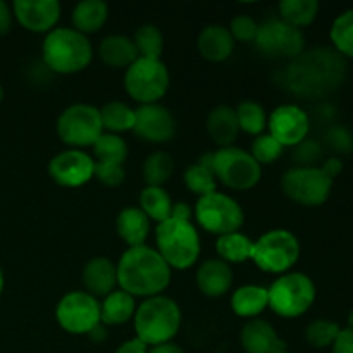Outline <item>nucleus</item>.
<instances>
[{
	"instance_id": "4d7b16f0",
	"label": "nucleus",
	"mask_w": 353,
	"mask_h": 353,
	"mask_svg": "<svg viewBox=\"0 0 353 353\" xmlns=\"http://www.w3.org/2000/svg\"><path fill=\"white\" fill-rule=\"evenodd\" d=\"M278 353H292V352H288V348H286V350H281V352H278Z\"/></svg>"
},
{
	"instance_id": "c756f323",
	"label": "nucleus",
	"mask_w": 353,
	"mask_h": 353,
	"mask_svg": "<svg viewBox=\"0 0 353 353\" xmlns=\"http://www.w3.org/2000/svg\"><path fill=\"white\" fill-rule=\"evenodd\" d=\"M216 254L217 259L230 265L243 264V262L252 261L254 240L241 231L223 234V236L216 238Z\"/></svg>"
},
{
	"instance_id": "864d4df0",
	"label": "nucleus",
	"mask_w": 353,
	"mask_h": 353,
	"mask_svg": "<svg viewBox=\"0 0 353 353\" xmlns=\"http://www.w3.org/2000/svg\"><path fill=\"white\" fill-rule=\"evenodd\" d=\"M3 288H6V276H3L2 268H0V296H2Z\"/></svg>"
},
{
	"instance_id": "5fc2aeb1",
	"label": "nucleus",
	"mask_w": 353,
	"mask_h": 353,
	"mask_svg": "<svg viewBox=\"0 0 353 353\" xmlns=\"http://www.w3.org/2000/svg\"><path fill=\"white\" fill-rule=\"evenodd\" d=\"M348 327L353 331V309L350 310V314H348Z\"/></svg>"
},
{
	"instance_id": "7ed1b4c3",
	"label": "nucleus",
	"mask_w": 353,
	"mask_h": 353,
	"mask_svg": "<svg viewBox=\"0 0 353 353\" xmlns=\"http://www.w3.org/2000/svg\"><path fill=\"white\" fill-rule=\"evenodd\" d=\"M93 61V45L88 37L71 26H57L41 41V64L52 74H78Z\"/></svg>"
},
{
	"instance_id": "8fccbe9b",
	"label": "nucleus",
	"mask_w": 353,
	"mask_h": 353,
	"mask_svg": "<svg viewBox=\"0 0 353 353\" xmlns=\"http://www.w3.org/2000/svg\"><path fill=\"white\" fill-rule=\"evenodd\" d=\"M171 217H174V219H181V221H192L193 207H190L186 202H174Z\"/></svg>"
},
{
	"instance_id": "09e8293b",
	"label": "nucleus",
	"mask_w": 353,
	"mask_h": 353,
	"mask_svg": "<svg viewBox=\"0 0 353 353\" xmlns=\"http://www.w3.org/2000/svg\"><path fill=\"white\" fill-rule=\"evenodd\" d=\"M114 353H148V347L143 343V341H140L137 336H134L131 338V340L124 341L123 345H119Z\"/></svg>"
},
{
	"instance_id": "6e6552de",
	"label": "nucleus",
	"mask_w": 353,
	"mask_h": 353,
	"mask_svg": "<svg viewBox=\"0 0 353 353\" xmlns=\"http://www.w3.org/2000/svg\"><path fill=\"white\" fill-rule=\"evenodd\" d=\"M123 85L130 99L138 105L159 103L168 93L171 74L162 59L138 57L124 69Z\"/></svg>"
},
{
	"instance_id": "5701e85b",
	"label": "nucleus",
	"mask_w": 353,
	"mask_h": 353,
	"mask_svg": "<svg viewBox=\"0 0 353 353\" xmlns=\"http://www.w3.org/2000/svg\"><path fill=\"white\" fill-rule=\"evenodd\" d=\"M205 130L210 140L219 148L233 147L234 141L238 140V134H240L234 107L226 105V103L212 107L210 112L207 114Z\"/></svg>"
},
{
	"instance_id": "4468645a",
	"label": "nucleus",
	"mask_w": 353,
	"mask_h": 353,
	"mask_svg": "<svg viewBox=\"0 0 353 353\" xmlns=\"http://www.w3.org/2000/svg\"><path fill=\"white\" fill-rule=\"evenodd\" d=\"M254 45L264 57L293 61L305 52V34L279 17H272L259 24Z\"/></svg>"
},
{
	"instance_id": "4c0bfd02",
	"label": "nucleus",
	"mask_w": 353,
	"mask_h": 353,
	"mask_svg": "<svg viewBox=\"0 0 353 353\" xmlns=\"http://www.w3.org/2000/svg\"><path fill=\"white\" fill-rule=\"evenodd\" d=\"M333 48L345 59H353V7L343 10L333 21L330 30Z\"/></svg>"
},
{
	"instance_id": "2f4dec72",
	"label": "nucleus",
	"mask_w": 353,
	"mask_h": 353,
	"mask_svg": "<svg viewBox=\"0 0 353 353\" xmlns=\"http://www.w3.org/2000/svg\"><path fill=\"white\" fill-rule=\"evenodd\" d=\"M319 9L317 0H281L278 6L279 19L299 30L310 26L317 19Z\"/></svg>"
},
{
	"instance_id": "393cba45",
	"label": "nucleus",
	"mask_w": 353,
	"mask_h": 353,
	"mask_svg": "<svg viewBox=\"0 0 353 353\" xmlns=\"http://www.w3.org/2000/svg\"><path fill=\"white\" fill-rule=\"evenodd\" d=\"M97 55L102 64L112 69H128L138 59L133 40L119 33L107 34L105 38H102L97 48Z\"/></svg>"
},
{
	"instance_id": "39448f33",
	"label": "nucleus",
	"mask_w": 353,
	"mask_h": 353,
	"mask_svg": "<svg viewBox=\"0 0 353 353\" xmlns=\"http://www.w3.org/2000/svg\"><path fill=\"white\" fill-rule=\"evenodd\" d=\"M155 250L172 271H188L202 254L199 230L192 221L169 217L155 228Z\"/></svg>"
},
{
	"instance_id": "f3484780",
	"label": "nucleus",
	"mask_w": 353,
	"mask_h": 353,
	"mask_svg": "<svg viewBox=\"0 0 353 353\" xmlns=\"http://www.w3.org/2000/svg\"><path fill=\"white\" fill-rule=\"evenodd\" d=\"M133 133L145 143H169L176 134V119L162 103L138 105L134 109Z\"/></svg>"
},
{
	"instance_id": "a878e982",
	"label": "nucleus",
	"mask_w": 353,
	"mask_h": 353,
	"mask_svg": "<svg viewBox=\"0 0 353 353\" xmlns=\"http://www.w3.org/2000/svg\"><path fill=\"white\" fill-rule=\"evenodd\" d=\"M109 6L103 0H81L71 12V28L85 37L95 34L109 21Z\"/></svg>"
},
{
	"instance_id": "a211bd4d",
	"label": "nucleus",
	"mask_w": 353,
	"mask_h": 353,
	"mask_svg": "<svg viewBox=\"0 0 353 353\" xmlns=\"http://www.w3.org/2000/svg\"><path fill=\"white\" fill-rule=\"evenodd\" d=\"M10 9L21 28L37 34H47L55 30L62 14L57 0H14Z\"/></svg>"
},
{
	"instance_id": "7c9ffc66",
	"label": "nucleus",
	"mask_w": 353,
	"mask_h": 353,
	"mask_svg": "<svg viewBox=\"0 0 353 353\" xmlns=\"http://www.w3.org/2000/svg\"><path fill=\"white\" fill-rule=\"evenodd\" d=\"M172 202L171 195L164 186H145L138 196V207L141 212L155 223H162V221L169 219L172 212Z\"/></svg>"
},
{
	"instance_id": "a18cd8bd",
	"label": "nucleus",
	"mask_w": 353,
	"mask_h": 353,
	"mask_svg": "<svg viewBox=\"0 0 353 353\" xmlns=\"http://www.w3.org/2000/svg\"><path fill=\"white\" fill-rule=\"evenodd\" d=\"M331 350H333V353H353V331L350 327L341 330L340 336L336 338Z\"/></svg>"
},
{
	"instance_id": "f257e3e1",
	"label": "nucleus",
	"mask_w": 353,
	"mask_h": 353,
	"mask_svg": "<svg viewBox=\"0 0 353 353\" xmlns=\"http://www.w3.org/2000/svg\"><path fill=\"white\" fill-rule=\"evenodd\" d=\"M347 78V59L334 48L317 47L290 61L283 83L293 95L321 99L336 92Z\"/></svg>"
},
{
	"instance_id": "603ef678",
	"label": "nucleus",
	"mask_w": 353,
	"mask_h": 353,
	"mask_svg": "<svg viewBox=\"0 0 353 353\" xmlns=\"http://www.w3.org/2000/svg\"><path fill=\"white\" fill-rule=\"evenodd\" d=\"M148 353H186L179 345H176L174 341H169V343L157 345V347L148 348Z\"/></svg>"
},
{
	"instance_id": "c85d7f7f",
	"label": "nucleus",
	"mask_w": 353,
	"mask_h": 353,
	"mask_svg": "<svg viewBox=\"0 0 353 353\" xmlns=\"http://www.w3.org/2000/svg\"><path fill=\"white\" fill-rule=\"evenodd\" d=\"M183 183L193 195H209L217 190V179L212 171V152L202 155L196 162L190 164L183 172Z\"/></svg>"
},
{
	"instance_id": "4be33fe9",
	"label": "nucleus",
	"mask_w": 353,
	"mask_h": 353,
	"mask_svg": "<svg viewBox=\"0 0 353 353\" xmlns=\"http://www.w3.org/2000/svg\"><path fill=\"white\" fill-rule=\"evenodd\" d=\"M236 41L231 37L228 26L223 24H209L196 37V50L203 61L221 64L233 55Z\"/></svg>"
},
{
	"instance_id": "72a5a7b5",
	"label": "nucleus",
	"mask_w": 353,
	"mask_h": 353,
	"mask_svg": "<svg viewBox=\"0 0 353 353\" xmlns=\"http://www.w3.org/2000/svg\"><path fill=\"white\" fill-rule=\"evenodd\" d=\"M174 159L168 152L155 150L147 155L141 165L145 186H164L174 174Z\"/></svg>"
},
{
	"instance_id": "c9c22d12",
	"label": "nucleus",
	"mask_w": 353,
	"mask_h": 353,
	"mask_svg": "<svg viewBox=\"0 0 353 353\" xmlns=\"http://www.w3.org/2000/svg\"><path fill=\"white\" fill-rule=\"evenodd\" d=\"M236 110L238 126L240 133H247L250 137H259L268 130V112L264 107L255 100H243L234 107Z\"/></svg>"
},
{
	"instance_id": "1a4fd4ad",
	"label": "nucleus",
	"mask_w": 353,
	"mask_h": 353,
	"mask_svg": "<svg viewBox=\"0 0 353 353\" xmlns=\"http://www.w3.org/2000/svg\"><path fill=\"white\" fill-rule=\"evenodd\" d=\"M55 133L68 148H92L103 133L100 109L85 102L68 105L55 121Z\"/></svg>"
},
{
	"instance_id": "c03bdc74",
	"label": "nucleus",
	"mask_w": 353,
	"mask_h": 353,
	"mask_svg": "<svg viewBox=\"0 0 353 353\" xmlns=\"http://www.w3.org/2000/svg\"><path fill=\"white\" fill-rule=\"evenodd\" d=\"M326 143L334 154H350L353 152V134L341 124H334L326 131Z\"/></svg>"
},
{
	"instance_id": "f704fd0d",
	"label": "nucleus",
	"mask_w": 353,
	"mask_h": 353,
	"mask_svg": "<svg viewBox=\"0 0 353 353\" xmlns=\"http://www.w3.org/2000/svg\"><path fill=\"white\" fill-rule=\"evenodd\" d=\"M92 150L95 162H107V164L119 165H124L128 154H130V147H128L126 140H124L121 134L105 133V131H103L102 137L95 141Z\"/></svg>"
},
{
	"instance_id": "f8f14e48",
	"label": "nucleus",
	"mask_w": 353,
	"mask_h": 353,
	"mask_svg": "<svg viewBox=\"0 0 353 353\" xmlns=\"http://www.w3.org/2000/svg\"><path fill=\"white\" fill-rule=\"evenodd\" d=\"M334 181L327 178L323 169L317 168H302L295 165L288 171L283 172L281 186L283 195L292 202L303 207H319L330 200L333 192Z\"/></svg>"
},
{
	"instance_id": "79ce46f5",
	"label": "nucleus",
	"mask_w": 353,
	"mask_h": 353,
	"mask_svg": "<svg viewBox=\"0 0 353 353\" xmlns=\"http://www.w3.org/2000/svg\"><path fill=\"white\" fill-rule=\"evenodd\" d=\"M228 30L236 43H254L259 31V23L248 14H240L231 19Z\"/></svg>"
},
{
	"instance_id": "58836bf2",
	"label": "nucleus",
	"mask_w": 353,
	"mask_h": 353,
	"mask_svg": "<svg viewBox=\"0 0 353 353\" xmlns=\"http://www.w3.org/2000/svg\"><path fill=\"white\" fill-rule=\"evenodd\" d=\"M340 333V324L334 323V321L316 319L309 323V326L305 327V340L312 348L324 350V348L333 347Z\"/></svg>"
},
{
	"instance_id": "bb28decb",
	"label": "nucleus",
	"mask_w": 353,
	"mask_h": 353,
	"mask_svg": "<svg viewBox=\"0 0 353 353\" xmlns=\"http://www.w3.org/2000/svg\"><path fill=\"white\" fill-rule=\"evenodd\" d=\"M137 299L123 290H114L100 302V323L107 327L123 326L133 321L137 312Z\"/></svg>"
},
{
	"instance_id": "cd10ccee",
	"label": "nucleus",
	"mask_w": 353,
	"mask_h": 353,
	"mask_svg": "<svg viewBox=\"0 0 353 353\" xmlns=\"http://www.w3.org/2000/svg\"><path fill=\"white\" fill-rule=\"evenodd\" d=\"M269 309L268 288L262 285H243L231 295V310L241 319H257Z\"/></svg>"
},
{
	"instance_id": "3c124183",
	"label": "nucleus",
	"mask_w": 353,
	"mask_h": 353,
	"mask_svg": "<svg viewBox=\"0 0 353 353\" xmlns=\"http://www.w3.org/2000/svg\"><path fill=\"white\" fill-rule=\"evenodd\" d=\"M109 327L107 326H103L102 323L99 324V326H95L93 327L92 331H90L88 334H86V336L90 338V340L93 341V343H97V345H100V343H103V341L107 340V338H109Z\"/></svg>"
},
{
	"instance_id": "ddd939ff",
	"label": "nucleus",
	"mask_w": 353,
	"mask_h": 353,
	"mask_svg": "<svg viewBox=\"0 0 353 353\" xmlns=\"http://www.w3.org/2000/svg\"><path fill=\"white\" fill-rule=\"evenodd\" d=\"M55 321L68 334L86 336L100 324V300L83 290H72L55 305Z\"/></svg>"
},
{
	"instance_id": "a19ab883",
	"label": "nucleus",
	"mask_w": 353,
	"mask_h": 353,
	"mask_svg": "<svg viewBox=\"0 0 353 353\" xmlns=\"http://www.w3.org/2000/svg\"><path fill=\"white\" fill-rule=\"evenodd\" d=\"M323 147L319 141L312 138L303 140L302 143L293 147L292 152V159L296 162V165H302V168H317V164L323 161Z\"/></svg>"
},
{
	"instance_id": "2eb2a0df",
	"label": "nucleus",
	"mask_w": 353,
	"mask_h": 353,
	"mask_svg": "<svg viewBox=\"0 0 353 353\" xmlns=\"http://www.w3.org/2000/svg\"><path fill=\"white\" fill-rule=\"evenodd\" d=\"M48 176L62 188H81L95 176V159L92 154L78 148H65L50 159Z\"/></svg>"
},
{
	"instance_id": "ea45409f",
	"label": "nucleus",
	"mask_w": 353,
	"mask_h": 353,
	"mask_svg": "<svg viewBox=\"0 0 353 353\" xmlns=\"http://www.w3.org/2000/svg\"><path fill=\"white\" fill-rule=\"evenodd\" d=\"M285 154V147L269 133H262L254 138L250 145V155L261 165H269L278 162Z\"/></svg>"
},
{
	"instance_id": "dca6fc26",
	"label": "nucleus",
	"mask_w": 353,
	"mask_h": 353,
	"mask_svg": "<svg viewBox=\"0 0 353 353\" xmlns=\"http://www.w3.org/2000/svg\"><path fill=\"white\" fill-rule=\"evenodd\" d=\"M268 133L285 148L296 147L309 138V114L296 103H281L268 116Z\"/></svg>"
},
{
	"instance_id": "aec40b11",
	"label": "nucleus",
	"mask_w": 353,
	"mask_h": 353,
	"mask_svg": "<svg viewBox=\"0 0 353 353\" xmlns=\"http://www.w3.org/2000/svg\"><path fill=\"white\" fill-rule=\"evenodd\" d=\"M199 292L207 299H221L233 288L234 272L230 264L221 259H207L199 265L195 274Z\"/></svg>"
},
{
	"instance_id": "e433bc0d",
	"label": "nucleus",
	"mask_w": 353,
	"mask_h": 353,
	"mask_svg": "<svg viewBox=\"0 0 353 353\" xmlns=\"http://www.w3.org/2000/svg\"><path fill=\"white\" fill-rule=\"evenodd\" d=\"M131 40H133L134 48H137L138 57L162 59V52H164V34H162L159 26L150 23L141 24V26L137 28Z\"/></svg>"
},
{
	"instance_id": "de8ad7c7",
	"label": "nucleus",
	"mask_w": 353,
	"mask_h": 353,
	"mask_svg": "<svg viewBox=\"0 0 353 353\" xmlns=\"http://www.w3.org/2000/svg\"><path fill=\"white\" fill-rule=\"evenodd\" d=\"M12 23H14V16H12V9L7 2L0 0V37L9 33L12 30Z\"/></svg>"
},
{
	"instance_id": "9b49d317",
	"label": "nucleus",
	"mask_w": 353,
	"mask_h": 353,
	"mask_svg": "<svg viewBox=\"0 0 353 353\" xmlns=\"http://www.w3.org/2000/svg\"><path fill=\"white\" fill-rule=\"evenodd\" d=\"M193 219L207 233L223 236L241 230L245 224V212L236 199L216 190L196 200Z\"/></svg>"
},
{
	"instance_id": "9d476101",
	"label": "nucleus",
	"mask_w": 353,
	"mask_h": 353,
	"mask_svg": "<svg viewBox=\"0 0 353 353\" xmlns=\"http://www.w3.org/2000/svg\"><path fill=\"white\" fill-rule=\"evenodd\" d=\"M212 171L217 183L234 192L255 188L262 179V165L250 152L234 145L212 152Z\"/></svg>"
},
{
	"instance_id": "6e6d98bb",
	"label": "nucleus",
	"mask_w": 353,
	"mask_h": 353,
	"mask_svg": "<svg viewBox=\"0 0 353 353\" xmlns=\"http://www.w3.org/2000/svg\"><path fill=\"white\" fill-rule=\"evenodd\" d=\"M2 100H3V88L2 85H0V103H2Z\"/></svg>"
},
{
	"instance_id": "b1692460",
	"label": "nucleus",
	"mask_w": 353,
	"mask_h": 353,
	"mask_svg": "<svg viewBox=\"0 0 353 353\" xmlns=\"http://www.w3.org/2000/svg\"><path fill=\"white\" fill-rule=\"evenodd\" d=\"M116 233L128 248L147 245L150 234V219L141 212L140 207L128 205L117 214Z\"/></svg>"
},
{
	"instance_id": "6ab92c4d",
	"label": "nucleus",
	"mask_w": 353,
	"mask_h": 353,
	"mask_svg": "<svg viewBox=\"0 0 353 353\" xmlns=\"http://www.w3.org/2000/svg\"><path fill=\"white\" fill-rule=\"evenodd\" d=\"M83 292L90 293L95 299L107 296L117 290V265L112 259L97 255L88 259L81 269Z\"/></svg>"
},
{
	"instance_id": "20e7f679",
	"label": "nucleus",
	"mask_w": 353,
	"mask_h": 353,
	"mask_svg": "<svg viewBox=\"0 0 353 353\" xmlns=\"http://www.w3.org/2000/svg\"><path fill=\"white\" fill-rule=\"evenodd\" d=\"M181 307L168 295H157L145 299L138 303L133 317L137 338L148 348L169 343L181 330Z\"/></svg>"
},
{
	"instance_id": "423d86ee",
	"label": "nucleus",
	"mask_w": 353,
	"mask_h": 353,
	"mask_svg": "<svg viewBox=\"0 0 353 353\" xmlns=\"http://www.w3.org/2000/svg\"><path fill=\"white\" fill-rule=\"evenodd\" d=\"M269 309L283 319H296L312 309L317 299L316 283L305 272L290 271L278 276L268 288Z\"/></svg>"
},
{
	"instance_id": "0eeeda50",
	"label": "nucleus",
	"mask_w": 353,
	"mask_h": 353,
	"mask_svg": "<svg viewBox=\"0 0 353 353\" xmlns=\"http://www.w3.org/2000/svg\"><path fill=\"white\" fill-rule=\"evenodd\" d=\"M300 254L302 247L296 234L285 228H276L265 231L259 240L254 241L252 262L262 272L281 276L292 271L293 265L299 262Z\"/></svg>"
},
{
	"instance_id": "f03ea898",
	"label": "nucleus",
	"mask_w": 353,
	"mask_h": 353,
	"mask_svg": "<svg viewBox=\"0 0 353 353\" xmlns=\"http://www.w3.org/2000/svg\"><path fill=\"white\" fill-rule=\"evenodd\" d=\"M117 265V288L134 299H150L164 295L171 285L172 269L165 264L154 247L126 248Z\"/></svg>"
},
{
	"instance_id": "49530a36",
	"label": "nucleus",
	"mask_w": 353,
	"mask_h": 353,
	"mask_svg": "<svg viewBox=\"0 0 353 353\" xmlns=\"http://www.w3.org/2000/svg\"><path fill=\"white\" fill-rule=\"evenodd\" d=\"M319 168L323 169V172L327 178H331L334 181V178H338L343 172V161L338 155H331V157L324 159Z\"/></svg>"
},
{
	"instance_id": "412c9836",
	"label": "nucleus",
	"mask_w": 353,
	"mask_h": 353,
	"mask_svg": "<svg viewBox=\"0 0 353 353\" xmlns=\"http://www.w3.org/2000/svg\"><path fill=\"white\" fill-rule=\"evenodd\" d=\"M240 345L245 353H278L286 350V341L279 336L276 327L262 317L243 324L240 331Z\"/></svg>"
},
{
	"instance_id": "37998d69",
	"label": "nucleus",
	"mask_w": 353,
	"mask_h": 353,
	"mask_svg": "<svg viewBox=\"0 0 353 353\" xmlns=\"http://www.w3.org/2000/svg\"><path fill=\"white\" fill-rule=\"evenodd\" d=\"M93 179L107 188H117L126 179V171L124 165L119 164H107V162H95V176Z\"/></svg>"
},
{
	"instance_id": "473e14b6",
	"label": "nucleus",
	"mask_w": 353,
	"mask_h": 353,
	"mask_svg": "<svg viewBox=\"0 0 353 353\" xmlns=\"http://www.w3.org/2000/svg\"><path fill=\"white\" fill-rule=\"evenodd\" d=\"M100 119L105 133L121 134L126 131H133L134 126V109L121 100H112L100 107Z\"/></svg>"
}]
</instances>
